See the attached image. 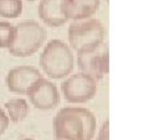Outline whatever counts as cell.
<instances>
[{
	"label": "cell",
	"mask_w": 156,
	"mask_h": 140,
	"mask_svg": "<svg viewBox=\"0 0 156 140\" xmlns=\"http://www.w3.org/2000/svg\"><path fill=\"white\" fill-rule=\"evenodd\" d=\"M65 0H41L38 5V14L43 23L51 27H60L68 22L64 13Z\"/></svg>",
	"instance_id": "9c48e42d"
},
{
	"label": "cell",
	"mask_w": 156,
	"mask_h": 140,
	"mask_svg": "<svg viewBox=\"0 0 156 140\" xmlns=\"http://www.w3.org/2000/svg\"><path fill=\"white\" fill-rule=\"evenodd\" d=\"M100 7V0H65L64 13L69 20L82 21L89 18L98 12Z\"/></svg>",
	"instance_id": "30bf717a"
},
{
	"label": "cell",
	"mask_w": 156,
	"mask_h": 140,
	"mask_svg": "<svg viewBox=\"0 0 156 140\" xmlns=\"http://www.w3.org/2000/svg\"><path fill=\"white\" fill-rule=\"evenodd\" d=\"M62 96L70 104H85L95 97L98 86L96 80L85 73L69 75L61 86Z\"/></svg>",
	"instance_id": "5b68a950"
},
{
	"label": "cell",
	"mask_w": 156,
	"mask_h": 140,
	"mask_svg": "<svg viewBox=\"0 0 156 140\" xmlns=\"http://www.w3.org/2000/svg\"><path fill=\"white\" fill-rule=\"evenodd\" d=\"M26 96L33 107L39 110L55 109L60 103V92L57 86L44 78L39 79Z\"/></svg>",
	"instance_id": "ba28073f"
},
{
	"label": "cell",
	"mask_w": 156,
	"mask_h": 140,
	"mask_svg": "<svg viewBox=\"0 0 156 140\" xmlns=\"http://www.w3.org/2000/svg\"><path fill=\"white\" fill-rule=\"evenodd\" d=\"M14 36V26L7 21H0V48H7L11 46Z\"/></svg>",
	"instance_id": "4fadbf2b"
},
{
	"label": "cell",
	"mask_w": 156,
	"mask_h": 140,
	"mask_svg": "<svg viewBox=\"0 0 156 140\" xmlns=\"http://www.w3.org/2000/svg\"><path fill=\"white\" fill-rule=\"evenodd\" d=\"M8 126H9V118L5 113V110L3 108H0V136L7 131Z\"/></svg>",
	"instance_id": "5bb4252c"
},
{
	"label": "cell",
	"mask_w": 156,
	"mask_h": 140,
	"mask_svg": "<svg viewBox=\"0 0 156 140\" xmlns=\"http://www.w3.org/2000/svg\"><path fill=\"white\" fill-rule=\"evenodd\" d=\"M4 109H5V113L9 118V122L13 123L22 122L30 112L29 103L22 97H14L8 100L4 105Z\"/></svg>",
	"instance_id": "8fae6325"
},
{
	"label": "cell",
	"mask_w": 156,
	"mask_h": 140,
	"mask_svg": "<svg viewBox=\"0 0 156 140\" xmlns=\"http://www.w3.org/2000/svg\"><path fill=\"white\" fill-rule=\"evenodd\" d=\"M77 65L81 73L87 74L96 82L101 80L109 71V53L107 43H103L91 51L78 53Z\"/></svg>",
	"instance_id": "8992f818"
},
{
	"label": "cell",
	"mask_w": 156,
	"mask_h": 140,
	"mask_svg": "<svg viewBox=\"0 0 156 140\" xmlns=\"http://www.w3.org/2000/svg\"><path fill=\"white\" fill-rule=\"evenodd\" d=\"M42 70L52 79H62L74 69V56L70 47L60 39H52L46 44L39 57Z\"/></svg>",
	"instance_id": "7a4b0ae2"
},
{
	"label": "cell",
	"mask_w": 156,
	"mask_h": 140,
	"mask_svg": "<svg viewBox=\"0 0 156 140\" xmlns=\"http://www.w3.org/2000/svg\"><path fill=\"white\" fill-rule=\"evenodd\" d=\"M96 140H109V121H105L100 127Z\"/></svg>",
	"instance_id": "9a60e30c"
},
{
	"label": "cell",
	"mask_w": 156,
	"mask_h": 140,
	"mask_svg": "<svg viewBox=\"0 0 156 140\" xmlns=\"http://www.w3.org/2000/svg\"><path fill=\"white\" fill-rule=\"evenodd\" d=\"M96 118L91 110L81 107L61 108L53 118L56 140H92Z\"/></svg>",
	"instance_id": "6da1fadb"
},
{
	"label": "cell",
	"mask_w": 156,
	"mask_h": 140,
	"mask_svg": "<svg viewBox=\"0 0 156 140\" xmlns=\"http://www.w3.org/2000/svg\"><path fill=\"white\" fill-rule=\"evenodd\" d=\"M105 2H108V0H105Z\"/></svg>",
	"instance_id": "ac0fdd59"
},
{
	"label": "cell",
	"mask_w": 156,
	"mask_h": 140,
	"mask_svg": "<svg viewBox=\"0 0 156 140\" xmlns=\"http://www.w3.org/2000/svg\"><path fill=\"white\" fill-rule=\"evenodd\" d=\"M46 39V29L37 21L26 20L14 26V36L8 51L14 57H27L37 53Z\"/></svg>",
	"instance_id": "3957f363"
},
{
	"label": "cell",
	"mask_w": 156,
	"mask_h": 140,
	"mask_svg": "<svg viewBox=\"0 0 156 140\" xmlns=\"http://www.w3.org/2000/svg\"><path fill=\"white\" fill-rule=\"evenodd\" d=\"M22 140H34V139H30V138H27V139H22Z\"/></svg>",
	"instance_id": "2e32d148"
},
{
	"label": "cell",
	"mask_w": 156,
	"mask_h": 140,
	"mask_svg": "<svg viewBox=\"0 0 156 140\" xmlns=\"http://www.w3.org/2000/svg\"><path fill=\"white\" fill-rule=\"evenodd\" d=\"M104 36L105 29L103 23L96 18L74 21L68 29V40H69L68 46L77 53H81L103 44Z\"/></svg>",
	"instance_id": "277c9868"
},
{
	"label": "cell",
	"mask_w": 156,
	"mask_h": 140,
	"mask_svg": "<svg viewBox=\"0 0 156 140\" xmlns=\"http://www.w3.org/2000/svg\"><path fill=\"white\" fill-rule=\"evenodd\" d=\"M27 2H35V0H27Z\"/></svg>",
	"instance_id": "e0dca14e"
},
{
	"label": "cell",
	"mask_w": 156,
	"mask_h": 140,
	"mask_svg": "<svg viewBox=\"0 0 156 140\" xmlns=\"http://www.w3.org/2000/svg\"><path fill=\"white\" fill-rule=\"evenodd\" d=\"M42 79L39 69L30 65H20L11 69L5 77V84L9 92L17 95H27L31 87Z\"/></svg>",
	"instance_id": "52a82bcc"
},
{
	"label": "cell",
	"mask_w": 156,
	"mask_h": 140,
	"mask_svg": "<svg viewBox=\"0 0 156 140\" xmlns=\"http://www.w3.org/2000/svg\"><path fill=\"white\" fill-rule=\"evenodd\" d=\"M22 9V0H0V16L4 18H17Z\"/></svg>",
	"instance_id": "7c38bea8"
}]
</instances>
